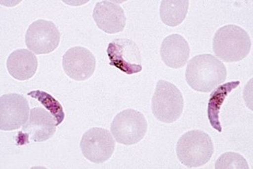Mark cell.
Returning <instances> with one entry per match:
<instances>
[{"label": "cell", "mask_w": 253, "mask_h": 169, "mask_svg": "<svg viewBox=\"0 0 253 169\" xmlns=\"http://www.w3.org/2000/svg\"><path fill=\"white\" fill-rule=\"evenodd\" d=\"M185 76L187 83L193 90L209 92L225 82L227 71L220 60L206 53L190 60Z\"/></svg>", "instance_id": "6da1fadb"}, {"label": "cell", "mask_w": 253, "mask_h": 169, "mask_svg": "<svg viewBox=\"0 0 253 169\" xmlns=\"http://www.w3.org/2000/svg\"><path fill=\"white\" fill-rule=\"evenodd\" d=\"M30 106L26 98L17 93L0 98V129L12 131L24 126L29 117Z\"/></svg>", "instance_id": "30bf717a"}, {"label": "cell", "mask_w": 253, "mask_h": 169, "mask_svg": "<svg viewBox=\"0 0 253 169\" xmlns=\"http://www.w3.org/2000/svg\"><path fill=\"white\" fill-rule=\"evenodd\" d=\"M7 69L12 78L20 81L31 79L38 69V60L31 51L26 49L14 51L8 56Z\"/></svg>", "instance_id": "5bb4252c"}, {"label": "cell", "mask_w": 253, "mask_h": 169, "mask_svg": "<svg viewBox=\"0 0 253 169\" xmlns=\"http://www.w3.org/2000/svg\"><path fill=\"white\" fill-rule=\"evenodd\" d=\"M215 169H249L247 160L242 155L227 152L221 155L215 165Z\"/></svg>", "instance_id": "ac0fdd59"}, {"label": "cell", "mask_w": 253, "mask_h": 169, "mask_svg": "<svg viewBox=\"0 0 253 169\" xmlns=\"http://www.w3.org/2000/svg\"><path fill=\"white\" fill-rule=\"evenodd\" d=\"M28 95L38 100L46 109L49 110V113L56 119L57 126L63 122L65 117L63 108L59 101H57L54 97L47 92L42 91V90L30 92L28 93Z\"/></svg>", "instance_id": "e0dca14e"}, {"label": "cell", "mask_w": 253, "mask_h": 169, "mask_svg": "<svg viewBox=\"0 0 253 169\" xmlns=\"http://www.w3.org/2000/svg\"><path fill=\"white\" fill-rule=\"evenodd\" d=\"M184 107L182 93L173 84L160 80L151 101L153 116L165 124H172L181 117Z\"/></svg>", "instance_id": "277c9868"}, {"label": "cell", "mask_w": 253, "mask_h": 169, "mask_svg": "<svg viewBox=\"0 0 253 169\" xmlns=\"http://www.w3.org/2000/svg\"><path fill=\"white\" fill-rule=\"evenodd\" d=\"M148 123L142 113L133 109L123 110L115 116L110 130L116 141L124 145H133L143 139Z\"/></svg>", "instance_id": "5b68a950"}, {"label": "cell", "mask_w": 253, "mask_h": 169, "mask_svg": "<svg viewBox=\"0 0 253 169\" xmlns=\"http://www.w3.org/2000/svg\"><path fill=\"white\" fill-rule=\"evenodd\" d=\"M83 156L92 163H105L115 149V141L108 129L93 127L83 135L80 142Z\"/></svg>", "instance_id": "9c48e42d"}, {"label": "cell", "mask_w": 253, "mask_h": 169, "mask_svg": "<svg viewBox=\"0 0 253 169\" xmlns=\"http://www.w3.org/2000/svg\"><path fill=\"white\" fill-rule=\"evenodd\" d=\"M178 159L188 168L206 165L214 152L211 137L205 131L194 129L180 137L176 147Z\"/></svg>", "instance_id": "3957f363"}, {"label": "cell", "mask_w": 253, "mask_h": 169, "mask_svg": "<svg viewBox=\"0 0 253 169\" xmlns=\"http://www.w3.org/2000/svg\"><path fill=\"white\" fill-rule=\"evenodd\" d=\"M188 0H163L160 8L162 22L170 27L179 26L186 19L189 8Z\"/></svg>", "instance_id": "2e32d148"}, {"label": "cell", "mask_w": 253, "mask_h": 169, "mask_svg": "<svg viewBox=\"0 0 253 169\" xmlns=\"http://www.w3.org/2000/svg\"><path fill=\"white\" fill-rule=\"evenodd\" d=\"M251 46L250 36L236 25H227L219 28L213 39V52L225 62H236L245 59L250 53Z\"/></svg>", "instance_id": "7a4b0ae2"}, {"label": "cell", "mask_w": 253, "mask_h": 169, "mask_svg": "<svg viewBox=\"0 0 253 169\" xmlns=\"http://www.w3.org/2000/svg\"><path fill=\"white\" fill-rule=\"evenodd\" d=\"M92 17L98 28L110 35L121 33L126 27L124 10L115 1H101L96 3Z\"/></svg>", "instance_id": "7c38bea8"}, {"label": "cell", "mask_w": 253, "mask_h": 169, "mask_svg": "<svg viewBox=\"0 0 253 169\" xmlns=\"http://www.w3.org/2000/svg\"><path fill=\"white\" fill-rule=\"evenodd\" d=\"M62 67L66 74L76 81H85L94 74L96 59L93 53L80 46L68 49L62 58Z\"/></svg>", "instance_id": "8fae6325"}, {"label": "cell", "mask_w": 253, "mask_h": 169, "mask_svg": "<svg viewBox=\"0 0 253 169\" xmlns=\"http://www.w3.org/2000/svg\"><path fill=\"white\" fill-rule=\"evenodd\" d=\"M56 119L42 107L30 110L28 122L18 134L17 144L24 145L30 141L42 142L50 139L56 131Z\"/></svg>", "instance_id": "8992f818"}, {"label": "cell", "mask_w": 253, "mask_h": 169, "mask_svg": "<svg viewBox=\"0 0 253 169\" xmlns=\"http://www.w3.org/2000/svg\"><path fill=\"white\" fill-rule=\"evenodd\" d=\"M107 54L110 65L127 75L141 72L142 57L138 46L128 39H115L108 44Z\"/></svg>", "instance_id": "52a82bcc"}, {"label": "cell", "mask_w": 253, "mask_h": 169, "mask_svg": "<svg viewBox=\"0 0 253 169\" xmlns=\"http://www.w3.org/2000/svg\"><path fill=\"white\" fill-rule=\"evenodd\" d=\"M240 81H233L219 85L210 95L208 102V119L213 129H216L219 133L222 132V126L220 122V111L221 107L223 105L227 96L240 85Z\"/></svg>", "instance_id": "9a60e30c"}, {"label": "cell", "mask_w": 253, "mask_h": 169, "mask_svg": "<svg viewBox=\"0 0 253 169\" xmlns=\"http://www.w3.org/2000/svg\"><path fill=\"white\" fill-rule=\"evenodd\" d=\"M190 48L183 36L173 34L162 42L160 55L162 61L172 69L182 68L190 58Z\"/></svg>", "instance_id": "4fadbf2b"}, {"label": "cell", "mask_w": 253, "mask_h": 169, "mask_svg": "<svg viewBox=\"0 0 253 169\" xmlns=\"http://www.w3.org/2000/svg\"><path fill=\"white\" fill-rule=\"evenodd\" d=\"M60 33L52 21L39 19L28 27L26 44L36 54H48L56 50L60 42Z\"/></svg>", "instance_id": "ba28073f"}]
</instances>
